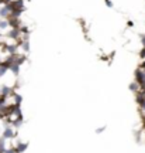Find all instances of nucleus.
I'll use <instances>...</instances> for the list:
<instances>
[{"instance_id": "obj_3", "label": "nucleus", "mask_w": 145, "mask_h": 153, "mask_svg": "<svg viewBox=\"0 0 145 153\" xmlns=\"http://www.w3.org/2000/svg\"><path fill=\"white\" fill-rule=\"evenodd\" d=\"M140 105H141V111H142V114L145 115V98L140 101Z\"/></svg>"}, {"instance_id": "obj_5", "label": "nucleus", "mask_w": 145, "mask_h": 153, "mask_svg": "<svg viewBox=\"0 0 145 153\" xmlns=\"http://www.w3.org/2000/svg\"><path fill=\"white\" fill-rule=\"evenodd\" d=\"M0 92H3V91H1V89H0Z\"/></svg>"}, {"instance_id": "obj_1", "label": "nucleus", "mask_w": 145, "mask_h": 153, "mask_svg": "<svg viewBox=\"0 0 145 153\" xmlns=\"http://www.w3.org/2000/svg\"><path fill=\"white\" fill-rule=\"evenodd\" d=\"M14 136V132L11 131L10 128H7L4 131V133H3V139H7V137H13Z\"/></svg>"}, {"instance_id": "obj_2", "label": "nucleus", "mask_w": 145, "mask_h": 153, "mask_svg": "<svg viewBox=\"0 0 145 153\" xmlns=\"http://www.w3.org/2000/svg\"><path fill=\"white\" fill-rule=\"evenodd\" d=\"M24 149H27V143H20V145H18V148H17L16 150H17V153H21Z\"/></svg>"}, {"instance_id": "obj_4", "label": "nucleus", "mask_w": 145, "mask_h": 153, "mask_svg": "<svg viewBox=\"0 0 145 153\" xmlns=\"http://www.w3.org/2000/svg\"><path fill=\"white\" fill-rule=\"evenodd\" d=\"M4 153H17V150L16 149H10V150L7 149V150H4Z\"/></svg>"}]
</instances>
